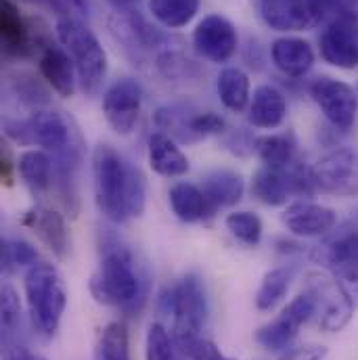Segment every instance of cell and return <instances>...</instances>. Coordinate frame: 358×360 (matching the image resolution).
<instances>
[{"label": "cell", "instance_id": "6da1fadb", "mask_svg": "<svg viewBox=\"0 0 358 360\" xmlns=\"http://www.w3.org/2000/svg\"><path fill=\"white\" fill-rule=\"evenodd\" d=\"M92 184L98 212L115 224L145 212L147 191L139 168L130 166L111 145L92 151Z\"/></svg>", "mask_w": 358, "mask_h": 360}, {"label": "cell", "instance_id": "7a4b0ae2", "mask_svg": "<svg viewBox=\"0 0 358 360\" xmlns=\"http://www.w3.org/2000/svg\"><path fill=\"white\" fill-rule=\"evenodd\" d=\"M23 289L34 329L42 338H53L61 325L68 306V293L59 270L46 262L30 266L23 281Z\"/></svg>", "mask_w": 358, "mask_h": 360}, {"label": "cell", "instance_id": "3957f363", "mask_svg": "<svg viewBox=\"0 0 358 360\" xmlns=\"http://www.w3.org/2000/svg\"><path fill=\"white\" fill-rule=\"evenodd\" d=\"M4 132L17 145H38L46 151L57 153L63 168L76 162L78 147L74 145V128L61 111L38 109L27 120L6 122Z\"/></svg>", "mask_w": 358, "mask_h": 360}, {"label": "cell", "instance_id": "277c9868", "mask_svg": "<svg viewBox=\"0 0 358 360\" xmlns=\"http://www.w3.org/2000/svg\"><path fill=\"white\" fill-rule=\"evenodd\" d=\"M141 281L132 254L122 245H113L105 250L98 270L90 281V289L96 302L105 306L134 308L136 300H143Z\"/></svg>", "mask_w": 358, "mask_h": 360}, {"label": "cell", "instance_id": "5b68a950", "mask_svg": "<svg viewBox=\"0 0 358 360\" xmlns=\"http://www.w3.org/2000/svg\"><path fill=\"white\" fill-rule=\"evenodd\" d=\"M57 36L74 59L78 78L87 92H96L107 76V53L87 23L65 15L57 21Z\"/></svg>", "mask_w": 358, "mask_h": 360}, {"label": "cell", "instance_id": "8992f818", "mask_svg": "<svg viewBox=\"0 0 358 360\" xmlns=\"http://www.w3.org/2000/svg\"><path fill=\"white\" fill-rule=\"evenodd\" d=\"M306 293L312 295L319 314V327L325 333L342 331L354 316V300L338 276L312 270L304 276Z\"/></svg>", "mask_w": 358, "mask_h": 360}, {"label": "cell", "instance_id": "52a82bcc", "mask_svg": "<svg viewBox=\"0 0 358 360\" xmlns=\"http://www.w3.org/2000/svg\"><path fill=\"white\" fill-rule=\"evenodd\" d=\"M317 314V304L310 293H300L293 297L283 312L264 327H260L254 335V340L270 352H283L287 350L293 340L300 333V327L306 325Z\"/></svg>", "mask_w": 358, "mask_h": 360}, {"label": "cell", "instance_id": "ba28073f", "mask_svg": "<svg viewBox=\"0 0 358 360\" xmlns=\"http://www.w3.org/2000/svg\"><path fill=\"white\" fill-rule=\"evenodd\" d=\"M312 174L317 188L333 197H358V153L352 149H335L323 155Z\"/></svg>", "mask_w": 358, "mask_h": 360}, {"label": "cell", "instance_id": "9c48e42d", "mask_svg": "<svg viewBox=\"0 0 358 360\" xmlns=\"http://www.w3.org/2000/svg\"><path fill=\"white\" fill-rule=\"evenodd\" d=\"M310 96L338 130H350L357 122L358 94L354 89L335 78H319L310 84Z\"/></svg>", "mask_w": 358, "mask_h": 360}, {"label": "cell", "instance_id": "30bf717a", "mask_svg": "<svg viewBox=\"0 0 358 360\" xmlns=\"http://www.w3.org/2000/svg\"><path fill=\"white\" fill-rule=\"evenodd\" d=\"M172 316L174 331L172 335L199 333L207 319V297L201 278L193 272L180 278L179 285L172 287Z\"/></svg>", "mask_w": 358, "mask_h": 360}, {"label": "cell", "instance_id": "8fae6325", "mask_svg": "<svg viewBox=\"0 0 358 360\" xmlns=\"http://www.w3.org/2000/svg\"><path fill=\"white\" fill-rule=\"evenodd\" d=\"M143 107V89L130 78H122L111 84L103 96V115L111 130L120 136L132 134L139 124Z\"/></svg>", "mask_w": 358, "mask_h": 360}, {"label": "cell", "instance_id": "7c38bea8", "mask_svg": "<svg viewBox=\"0 0 358 360\" xmlns=\"http://www.w3.org/2000/svg\"><path fill=\"white\" fill-rule=\"evenodd\" d=\"M237 44H239L237 30L222 15H205L193 32L195 51L212 63L229 61L235 55Z\"/></svg>", "mask_w": 358, "mask_h": 360}, {"label": "cell", "instance_id": "4fadbf2b", "mask_svg": "<svg viewBox=\"0 0 358 360\" xmlns=\"http://www.w3.org/2000/svg\"><path fill=\"white\" fill-rule=\"evenodd\" d=\"M321 57L338 70L358 68V25L350 15L335 17L319 40Z\"/></svg>", "mask_w": 358, "mask_h": 360}, {"label": "cell", "instance_id": "5bb4252c", "mask_svg": "<svg viewBox=\"0 0 358 360\" xmlns=\"http://www.w3.org/2000/svg\"><path fill=\"white\" fill-rule=\"evenodd\" d=\"M281 220L291 235L302 237V239H312V237L329 235L338 224V214L335 210L321 205V203L295 201L287 205Z\"/></svg>", "mask_w": 358, "mask_h": 360}, {"label": "cell", "instance_id": "9a60e30c", "mask_svg": "<svg viewBox=\"0 0 358 360\" xmlns=\"http://www.w3.org/2000/svg\"><path fill=\"white\" fill-rule=\"evenodd\" d=\"M21 224L27 226L53 252L55 258H59V260L68 258L70 231H68L65 218L59 212H55L53 207H46V205H34L23 214Z\"/></svg>", "mask_w": 358, "mask_h": 360}, {"label": "cell", "instance_id": "2e32d148", "mask_svg": "<svg viewBox=\"0 0 358 360\" xmlns=\"http://www.w3.org/2000/svg\"><path fill=\"white\" fill-rule=\"evenodd\" d=\"M38 68L42 78L53 86V90L65 98H70L76 92V65L70 53L63 46H55L46 42L40 49Z\"/></svg>", "mask_w": 358, "mask_h": 360}, {"label": "cell", "instance_id": "e0dca14e", "mask_svg": "<svg viewBox=\"0 0 358 360\" xmlns=\"http://www.w3.org/2000/svg\"><path fill=\"white\" fill-rule=\"evenodd\" d=\"M30 23L21 17L13 0H0V40L11 57H27L34 51Z\"/></svg>", "mask_w": 358, "mask_h": 360}, {"label": "cell", "instance_id": "ac0fdd59", "mask_svg": "<svg viewBox=\"0 0 358 360\" xmlns=\"http://www.w3.org/2000/svg\"><path fill=\"white\" fill-rule=\"evenodd\" d=\"M260 15L274 32H300L314 25L304 0H260Z\"/></svg>", "mask_w": 358, "mask_h": 360}, {"label": "cell", "instance_id": "d6986e66", "mask_svg": "<svg viewBox=\"0 0 358 360\" xmlns=\"http://www.w3.org/2000/svg\"><path fill=\"white\" fill-rule=\"evenodd\" d=\"M147 160L155 174L166 179H179L184 176L191 168L186 155L180 151V147L164 132H153L149 136L147 145Z\"/></svg>", "mask_w": 358, "mask_h": 360}, {"label": "cell", "instance_id": "ffe728a7", "mask_svg": "<svg viewBox=\"0 0 358 360\" xmlns=\"http://www.w3.org/2000/svg\"><path fill=\"white\" fill-rule=\"evenodd\" d=\"M272 63L291 78H300L310 72L314 63V51L312 46L302 38H279L270 46Z\"/></svg>", "mask_w": 358, "mask_h": 360}, {"label": "cell", "instance_id": "44dd1931", "mask_svg": "<svg viewBox=\"0 0 358 360\" xmlns=\"http://www.w3.org/2000/svg\"><path fill=\"white\" fill-rule=\"evenodd\" d=\"M285 115H287V101L281 90L269 84L254 90V96L250 101V122L256 128L274 130L283 124Z\"/></svg>", "mask_w": 358, "mask_h": 360}, {"label": "cell", "instance_id": "7402d4cb", "mask_svg": "<svg viewBox=\"0 0 358 360\" xmlns=\"http://www.w3.org/2000/svg\"><path fill=\"white\" fill-rule=\"evenodd\" d=\"M201 191H203V195L207 199V205L212 210L231 207V205L241 201L243 191H245V182L241 179V174H237V172L216 170V172H212V174H207L203 179Z\"/></svg>", "mask_w": 358, "mask_h": 360}, {"label": "cell", "instance_id": "603a6c76", "mask_svg": "<svg viewBox=\"0 0 358 360\" xmlns=\"http://www.w3.org/2000/svg\"><path fill=\"white\" fill-rule=\"evenodd\" d=\"M314 258L323 262L333 274L358 269V231H346L333 237L317 250Z\"/></svg>", "mask_w": 358, "mask_h": 360}, {"label": "cell", "instance_id": "cb8c5ba5", "mask_svg": "<svg viewBox=\"0 0 358 360\" xmlns=\"http://www.w3.org/2000/svg\"><path fill=\"white\" fill-rule=\"evenodd\" d=\"M170 207L174 212V216L182 222H199L207 216V199L201 191V186L193 184V182H177L172 184L170 193Z\"/></svg>", "mask_w": 358, "mask_h": 360}, {"label": "cell", "instance_id": "d4e9b609", "mask_svg": "<svg viewBox=\"0 0 358 360\" xmlns=\"http://www.w3.org/2000/svg\"><path fill=\"white\" fill-rule=\"evenodd\" d=\"M17 174L34 193H44L53 182V164L44 151H23L17 158Z\"/></svg>", "mask_w": 358, "mask_h": 360}, {"label": "cell", "instance_id": "484cf974", "mask_svg": "<svg viewBox=\"0 0 358 360\" xmlns=\"http://www.w3.org/2000/svg\"><path fill=\"white\" fill-rule=\"evenodd\" d=\"M218 96L222 101V105L235 113H241L250 101H252V92H250V78L243 70L239 68H226L220 72L218 82Z\"/></svg>", "mask_w": 358, "mask_h": 360}, {"label": "cell", "instance_id": "4316f807", "mask_svg": "<svg viewBox=\"0 0 358 360\" xmlns=\"http://www.w3.org/2000/svg\"><path fill=\"white\" fill-rule=\"evenodd\" d=\"M252 193L258 201H262L264 205L270 207H281L287 203L291 188L283 170H274V168H260L254 180H252Z\"/></svg>", "mask_w": 358, "mask_h": 360}, {"label": "cell", "instance_id": "83f0119b", "mask_svg": "<svg viewBox=\"0 0 358 360\" xmlns=\"http://www.w3.org/2000/svg\"><path fill=\"white\" fill-rule=\"evenodd\" d=\"M256 153L267 168L283 170L293 162L295 143L291 134H267L256 139Z\"/></svg>", "mask_w": 358, "mask_h": 360}, {"label": "cell", "instance_id": "f1b7e54d", "mask_svg": "<svg viewBox=\"0 0 358 360\" xmlns=\"http://www.w3.org/2000/svg\"><path fill=\"white\" fill-rule=\"evenodd\" d=\"M151 15L166 27H184L199 11V0H149Z\"/></svg>", "mask_w": 358, "mask_h": 360}, {"label": "cell", "instance_id": "f546056e", "mask_svg": "<svg viewBox=\"0 0 358 360\" xmlns=\"http://www.w3.org/2000/svg\"><path fill=\"white\" fill-rule=\"evenodd\" d=\"M2 348L19 346L21 342V304L17 291L11 285L2 287Z\"/></svg>", "mask_w": 358, "mask_h": 360}, {"label": "cell", "instance_id": "4dcf8cb0", "mask_svg": "<svg viewBox=\"0 0 358 360\" xmlns=\"http://www.w3.org/2000/svg\"><path fill=\"white\" fill-rule=\"evenodd\" d=\"M291 285V270L272 269L264 274L258 293H256V306L258 310H272L289 291Z\"/></svg>", "mask_w": 358, "mask_h": 360}, {"label": "cell", "instance_id": "1f68e13d", "mask_svg": "<svg viewBox=\"0 0 358 360\" xmlns=\"http://www.w3.org/2000/svg\"><path fill=\"white\" fill-rule=\"evenodd\" d=\"M98 360H130L128 329L124 323H109L98 342Z\"/></svg>", "mask_w": 358, "mask_h": 360}, {"label": "cell", "instance_id": "d6a6232c", "mask_svg": "<svg viewBox=\"0 0 358 360\" xmlns=\"http://www.w3.org/2000/svg\"><path fill=\"white\" fill-rule=\"evenodd\" d=\"M226 229L231 231V235L250 245V248H256L260 241H262V220L254 214V212H231L224 220Z\"/></svg>", "mask_w": 358, "mask_h": 360}, {"label": "cell", "instance_id": "836d02e7", "mask_svg": "<svg viewBox=\"0 0 358 360\" xmlns=\"http://www.w3.org/2000/svg\"><path fill=\"white\" fill-rule=\"evenodd\" d=\"M177 348L184 354L186 360H235L220 352V348L201 338L199 333H188V335H172Z\"/></svg>", "mask_w": 358, "mask_h": 360}, {"label": "cell", "instance_id": "e575fe53", "mask_svg": "<svg viewBox=\"0 0 358 360\" xmlns=\"http://www.w3.org/2000/svg\"><path fill=\"white\" fill-rule=\"evenodd\" d=\"M38 260V252L23 239H4L2 243V269L11 272L23 266H34Z\"/></svg>", "mask_w": 358, "mask_h": 360}, {"label": "cell", "instance_id": "d590c367", "mask_svg": "<svg viewBox=\"0 0 358 360\" xmlns=\"http://www.w3.org/2000/svg\"><path fill=\"white\" fill-rule=\"evenodd\" d=\"M174 348L172 335L160 323H153L147 331V360H177Z\"/></svg>", "mask_w": 358, "mask_h": 360}, {"label": "cell", "instance_id": "8d00e7d4", "mask_svg": "<svg viewBox=\"0 0 358 360\" xmlns=\"http://www.w3.org/2000/svg\"><path fill=\"white\" fill-rule=\"evenodd\" d=\"M226 124L224 120L218 115V113H197L193 115L188 122H186V132L195 139H205V136H214V134H220L224 132Z\"/></svg>", "mask_w": 358, "mask_h": 360}, {"label": "cell", "instance_id": "74e56055", "mask_svg": "<svg viewBox=\"0 0 358 360\" xmlns=\"http://www.w3.org/2000/svg\"><path fill=\"white\" fill-rule=\"evenodd\" d=\"M308 13L312 15L314 23L325 21V19H335L344 15V0H304Z\"/></svg>", "mask_w": 358, "mask_h": 360}, {"label": "cell", "instance_id": "f35d334b", "mask_svg": "<svg viewBox=\"0 0 358 360\" xmlns=\"http://www.w3.org/2000/svg\"><path fill=\"white\" fill-rule=\"evenodd\" d=\"M325 356H327V348L304 346V348H295V350L287 352L281 360H325Z\"/></svg>", "mask_w": 358, "mask_h": 360}, {"label": "cell", "instance_id": "ab89813d", "mask_svg": "<svg viewBox=\"0 0 358 360\" xmlns=\"http://www.w3.org/2000/svg\"><path fill=\"white\" fill-rule=\"evenodd\" d=\"M338 276V281L346 287V291L350 293V297L354 300V304H358V269H350L340 272V274H333Z\"/></svg>", "mask_w": 358, "mask_h": 360}, {"label": "cell", "instance_id": "60d3db41", "mask_svg": "<svg viewBox=\"0 0 358 360\" xmlns=\"http://www.w3.org/2000/svg\"><path fill=\"white\" fill-rule=\"evenodd\" d=\"M2 166H0V172H2V182L6 184V186H11L13 184V176H15V172H17V162L13 164V160H11V155H8V151L6 149H2Z\"/></svg>", "mask_w": 358, "mask_h": 360}, {"label": "cell", "instance_id": "b9f144b4", "mask_svg": "<svg viewBox=\"0 0 358 360\" xmlns=\"http://www.w3.org/2000/svg\"><path fill=\"white\" fill-rule=\"evenodd\" d=\"M111 2H115V4H130V2H136V0H111Z\"/></svg>", "mask_w": 358, "mask_h": 360}, {"label": "cell", "instance_id": "7bdbcfd3", "mask_svg": "<svg viewBox=\"0 0 358 360\" xmlns=\"http://www.w3.org/2000/svg\"><path fill=\"white\" fill-rule=\"evenodd\" d=\"M177 350H179V348H177ZM177 360H184V354H182V352H177Z\"/></svg>", "mask_w": 358, "mask_h": 360}, {"label": "cell", "instance_id": "ee69618b", "mask_svg": "<svg viewBox=\"0 0 358 360\" xmlns=\"http://www.w3.org/2000/svg\"><path fill=\"white\" fill-rule=\"evenodd\" d=\"M32 360H46V359H42V356H32Z\"/></svg>", "mask_w": 358, "mask_h": 360}]
</instances>
